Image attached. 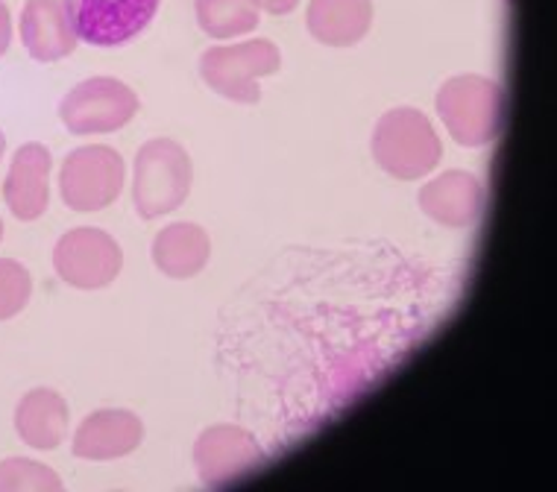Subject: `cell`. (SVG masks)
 <instances>
[{
  "label": "cell",
  "mask_w": 557,
  "mask_h": 492,
  "mask_svg": "<svg viewBox=\"0 0 557 492\" xmlns=\"http://www.w3.org/2000/svg\"><path fill=\"white\" fill-rule=\"evenodd\" d=\"M126 182V164L117 150L107 144L77 147L65 155L59 171V193L71 212H103L121 197Z\"/></svg>",
  "instance_id": "cell-5"
},
{
  "label": "cell",
  "mask_w": 557,
  "mask_h": 492,
  "mask_svg": "<svg viewBox=\"0 0 557 492\" xmlns=\"http://www.w3.org/2000/svg\"><path fill=\"white\" fill-rule=\"evenodd\" d=\"M3 150H7V138H3V133H0V155H3Z\"/></svg>",
  "instance_id": "cell-22"
},
{
  "label": "cell",
  "mask_w": 557,
  "mask_h": 492,
  "mask_svg": "<svg viewBox=\"0 0 557 492\" xmlns=\"http://www.w3.org/2000/svg\"><path fill=\"white\" fill-rule=\"evenodd\" d=\"M264 464V449L240 425H212L194 443V466L206 487H223L256 472Z\"/></svg>",
  "instance_id": "cell-8"
},
{
  "label": "cell",
  "mask_w": 557,
  "mask_h": 492,
  "mask_svg": "<svg viewBox=\"0 0 557 492\" xmlns=\"http://www.w3.org/2000/svg\"><path fill=\"white\" fill-rule=\"evenodd\" d=\"M373 24V0H311L308 33L326 48H352Z\"/></svg>",
  "instance_id": "cell-14"
},
{
  "label": "cell",
  "mask_w": 557,
  "mask_h": 492,
  "mask_svg": "<svg viewBox=\"0 0 557 492\" xmlns=\"http://www.w3.org/2000/svg\"><path fill=\"white\" fill-rule=\"evenodd\" d=\"M50 150L41 144H24L15 150L10 174L3 182V200L18 220H39L50 203Z\"/></svg>",
  "instance_id": "cell-12"
},
{
  "label": "cell",
  "mask_w": 557,
  "mask_h": 492,
  "mask_svg": "<svg viewBox=\"0 0 557 492\" xmlns=\"http://www.w3.org/2000/svg\"><path fill=\"white\" fill-rule=\"evenodd\" d=\"M77 36L95 48H117L153 21L159 0H62Z\"/></svg>",
  "instance_id": "cell-9"
},
{
  "label": "cell",
  "mask_w": 557,
  "mask_h": 492,
  "mask_svg": "<svg viewBox=\"0 0 557 492\" xmlns=\"http://www.w3.org/2000/svg\"><path fill=\"white\" fill-rule=\"evenodd\" d=\"M194 182L191 155L171 138L147 141L133 164V205L138 217L156 220L188 200Z\"/></svg>",
  "instance_id": "cell-3"
},
{
  "label": "cell",
  "mask_w": 557,
  "mask_h": 492,
  "mask_svg": "<svg viewBox=\"0 0 557 492\" xmlns=\"http://www.w3.org/2000/svg\"><path fill=\"white\" fill-rule=\"evenodd\" d=\"M62 478L50 466L27 457H10L0 464V492H59Z\"/></svg>",
  "instance_id": "cell-18"
},
{
  "label": "cell",
  "mask_w": 557,
  "mask_h": 492,
  "mask_svg": "<svg viewBox=\"0 0 557 492\" xmlns=\"http://www.w3.org/2000/svg\"><path fill=\"white\" fill-rule=\"evenodd\" d=\"M53 267L71 288L100 290L109 288L124 270V250L103 229L79 226L59 238L53 247Z\"/></svg>",
  "instance_id": "cell-7"
},
{
  "label": "cell",
  "mask_w": 557,
  "mask_h": 492,
  "mask_svg": "<svg viewBox=\"0 0 557 492\" xmlns=\"http://www.w3.org/2000/svg\"><path fill=\"white\" fill-rule=\"evenodd\" d=\"M0 241H3V220H0Z\"/></svg>",
  "instance_id": "cell-23"
},
{
  "label": "cell",
  "mask_w": 557,
  "mask_h": 492,
  "mask_svg": "<svg viewBox=\"0 0 557 492\" xmlns=\"http://www.w3.org/2000/svg\"><path fill=\"white\" fill-rule=\"evenodd\" d=\"M261 12H270V15H288L299 7V0H252Z\"/></svg>",
  "instance_id": "cell-21"
},
{
  "label": "cell",
  "mask_w": 557,
  "mask_h": 492,
  "mask_svg": "<svg viewBox=\"0 0 557 492\" xmlns=\"http://www.w3.org/2000/svg\"><path fill=\"white\" fill-rule=\"evenodd\" d=\"M145 440V422L124 407L88 414L74 434V454L83 461H117L133 454Z\"/></svg>",
  "instance_id": "cell-11"
},
{
  "label": "cell",
  "mask_w": 557,
  "mask_h": 492,
  "mask_svg": "<svg viewBox=\"0 0 557 492\" xmlns=\"http://www.w3.org/2000/svg\"><path fill=\"white\" fill-rule=\"evenodd\" d=\"M12 45V15H10V7L0 0V56L10 50Z\"/></svg>",
  "instance_id": "cell-20"
},
{
  "label": "cell",
  "mask_w": 557,
  "mask_h": 492,
  "mask_svg": "<svg viewBox=\"0 0 557 492\" xmlns=\"http://www.w3.org/2000/svg\"><path fill=\"white\" fill-rule=\"evenodd\" d=\"M197 24L218 41L238 39L259 27V7L252 0H197Z\"/></svg>",
  "instance_id": "cell-17"
},
{
  "label": "cell",
  "mask_w": 557,
  "mask_h": 492,
  "mask_svg": "<svg viewBox=\"0 0 557 492\" xmlns=\"http://www.w3.org/2000/svg\"><path fill=\"white\" fill-rule=\"evenodd\" d=\"M375 164L403 182H417L441 164L443 144L425 112L396 106L379 117L373 129Z\"/></svg>",
  "instance_id": "cell-1"
},
{
  "label": "cell",
  "mask_w": 557,
  "mask_h": 492,
  "mask_svg": "<svg viewBox=\"0 0 557 492\" xmlns=\"http://www.w3.org/2000/svg\"><path fill=\"white\" fill-rule=\"evenodd\" d=\"M15 431L29 449L53 452L67 434V405L50 387H36L15 407Z\"/></svg>",
  "instance_id": "cell-15"
},
{
  "label": "cell",
  "mask_w": 557,
  "mask_h": 492,
  "mask_svg": "<svg viewBox=\"0 0 557 492\" xmlns=\"http://www.w3.org/2000/svg\"><path fill=\"white\" fill-rule=\"evenodd\" d=\"M282 53L270 39H250L238 45H218L200 56V77L214 94L232 103H259V83L276 74Z\"/></svg>",
  "instance_id": "cell-4"
},
{
  "label": "cell",
  "mask_w": 557,
  "mask_h": 492,
  "mask_svg": "<svg viewBox=\"0 0 557 492\" xmlns=\"http://www.w3.org/2000/svg\"><path fill=\"white\" fill-rule=\"evenodd\" d=\"M29 297H33V279L27 267L18 261L0 258V323L27 308Z\"/></svg>",
  "instance_id": "cell-19"
},
{
  "label": "cell",
  "mask_w": 557,
  "mask_h": 492,
  "mask_svg": "<svg viewBox=\"0 0 557 492\" xmlns=\"http://www.w3.org/2000/svg\"><path fill=\"white\" fill-rule=\"evenodd\" d=\"M420 209H423L434 223L446 229H470L475 226L487 203L484 182L479 176L467 171H446L434 176L420 188Z\"/></svg>",
  "instance_id": "cell-10"
},
{
  "label": "cell",
  "mask_w": 557,
  "mask_h": 492,
  "mask_svg": "<svg viewBox=\"0 0 557 492\" xmlns=\"http://www.w3.org/2000/svg\"><path fill=\"white\" fill-rule=\"evenodd\" d=\"M437 115L461 147L493 144L505 124V88L481 74L446 79L437 91Z\"/></svg>",
  "instance_id": "cell-2"
},
{
  "label": "cell",
  "mask_w": 557,
  "mask_h": 492,
  "mask_svg": "<svg viewBox=\"0 0 557 492\" xmlns=\"http://www.w3.org/2000/svg\"><path fill=\"white\" fill-rule=\"evenodd\" d=\"M212 241L197 223H171L153 238V264L168 279H194L206 270Z\"/></svg>",
  "instance_id": "cell-16"
},
{
  "label": "cell",
  "mask_w": 557,
  "mask_h": 492,
  "mask_svg": "<svg viewBox=\"0 0 557 492\" xmlns=\"http://www.w3.org/2000/svg\"><path fill=\"white\" fill-rule=\"evenodd\" d=\"M21 41L36 62H57L77 50L79 36L62 0H27L21 10Z\"/></svg>",
  "instance_id": "cell-13"
},
{
  "label": "cell",
  "mask_w": 557,
  "mask_h": 492,
  "mask_svg": "<svg viewBox=\"0 0 557 492\" xmlns=\"http://www.w3.org/2000/svg\"><path fill=\"white\" fill-rule=\"evenodd\" d=\"M138 112V94L115 77L83 79L62 97L59 117L74 136H107L124 129Z\"/></svg>",
  "instance_id": "cell-6"
}]
</instances>
